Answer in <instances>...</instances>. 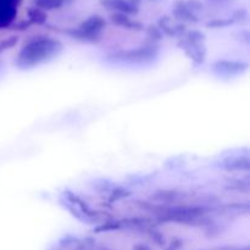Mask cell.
<instances>
[{
    "instance_id": "obj_13",
    "label": "cell",
    "mask_w": 250,
    "mask_h": 250,
    "mask_svg": "<svg viewBox=\"0 0 250 250\" xmlns=\"http://www.w3.org/2000/svg\"><path fill=\"white\" fill-rule=\"evenodd\" d=\"M126 1H128L129 4L133 5V6H137V7H138V6H139V4H141L142 0H126Z\"/></svg>"
},
{
    "instance_id": "obj_16",
    "label": "cell",
    "mask_w": 250,
    "mask_h": 250,
    "mask_svg": "<svg viewBox=\"0 0 250 250\" xmlns=\"http://www.w3.org/2000/svg\"><path fill=\"white\" fill-rule=\"evenodd\" d=\"M151 1H154V0H151Z\"/></svg>"
},
{
    "instance_id": "obj_6",
    "label": "cell",
    "mask_w": 250,
    "mask_h": 250,
    "mask_svg": "<svg viewBox=\"0 0 250 250\" xmlns=\"http://www.w3.org/2000/svg\"><path fill=\"white\" fill-rule=\"evenodd\" d=\"M36 6L43 10H56L65 5V0H33Z\"/></svg>"
},
{
    "instance_id": "obj_2",
    "label": "cell",
    "mask_w": 250,
    "mask_h": 250,
    "mask_svg": "<svg viewBox=\"0 0 250 250\" xmlns=\"http://www.w3.org/2000/svg\"><path fill=\"white\" fill-rule=\"evenodd\" d=\"M105 27V20L103 17L94 15L90 16L89 19L85 20L80 28L68 31L75 37L81 39H95L100 34L102 29Z\"/></svg>"
},
{
    "instance_id": "obj_9",
    "label": "cell",
    "mask_w": 250,
    "mask_h": 250,
    "mask_svg": "<svg viewBox=\"0 0 250 250\" xmlns=\"http://www.w3.org/2000/svg\"><path fill=\"white\" fill-rule=\"evenodd\" d=\"M186 4H187L188 7H189L193 12H195V14L199 12L200 10H203V4L200 0H186Z\"/></svg>"
},
{
    "instance_id": "obj_5",
    "label": "cell",
    "mask_w": 250,
    "mask_h": 250,
    "mask_svg": "<svg viewBox=\"0 0 250 250\" xmlns=\"http://www.w3.org/2000/svg\"><path fill=\"white\" fill-rule=\"evenodd\" d=\"M111 21L114 22L115 24L121 27H126V28H131V29H142V23L136 21H132L131 19L128 17V15L125 14H112L111 15Z\"/></svg>"
},
{
    "instance_id": "obj_15",
    "label": "cell",
    "mask_w": 250,
    "mask_h": 250,
    "mask_svg": "<svg viewBox=\"0 0 250 250\" xmlns=\"http://www.w3.org/2000/svg\"><path fill=\"white\" fill-rule=\"evenodd\" d=\"M71 1H73V0H65V4H68V2H71Z\"/></svg>"
},
{
    "instance_id": "obj_11",
    "label": "cell",
    "mask_w": 250,
    "mask_h": 250,
    "mask_svg": "<svg viewBox=\"0 0 250 250\" xmlns=\"http://www.w3.org/2000/svg\"><path fill=\"white\" fill-rule=\"evenodd\" d=\"M16 41H17L16 37H10V38L5 39V41L0 42V53H1V51H4L5 49H9L10 46L14 45V44L16 43Z\"/></svg>"
},
{
    "instance_id": "obj_1",
    "label": "cell",
    "mask_w": 250,
    "mask_h": 250,
    "mask_svg": "<svg viewBox=\"0 0 250 250\" xmlns=\"http://www.w3.org/2000/svg\"><path fill=\"white\" fill-rule=\"evenodd\" d=\"M61 49V44L51 38H38L22 49L19 56V65L31 66L45 60L48 56Z\"/></svg>"
},
{
    "instance_id": "obj_14",
    "label": "cell",
    "mask_w": 250,
    "mask_h": 250,
    "mask_svg": "<svg viewBox=\"0 0 250 250\" xmlns=\"http://www.w3.org/2000/svg\"><path fill=\"white\" fill-rule=\"evenodd\" d=\"M134 250H150V249L146 246H137L136 248H134Z\"/></svg>"
},
{
    "instance_id": "obj_12",
    "label": "cell",
    "mask_w": 250,
    "mask_h": 250,
    "mask_svg": "<svg viewBox=\"0 0 250 250\" xmlns=\"http://www.w3.org/2000/svg\"><path fill=\"white\" fill-rule=\"evenodd\" d=\"M210 2H215V4H232L236 0H208Z\"/></svg>"
},
{
    "instance_id": "obj_8",
    "label": "cell",
    "mask_w": 250,
    "mask_h": 250,
    "mask_svg": "<svg viewBox=\"0 0 250 250\" xmlns=\"http://www.w3.org/2000/svg\"><path fill=\"white\" fill-rule=\"evenodd\" d=\"M234 22H246L248 21V14L244 9H238L233 12V17H232Z\"/></svg>"
},
{
    "instance_id": "obj_7",
    "label": "cell",
    "mask_w": 250,
    "mask_h": 250,
    "mask_svg": "<svg viewBox=\"0 0 250 250\" xmlns=\"http://www.w3.org/2000/svg\"><path fill=\"white\" fill-rule=\"evenodd\" d=\"M28 17H29V20H31V22H33V23H37V24L44 23V22H45V20H46V15L39 9H31V10H29Z\"/></svg>"
},
{
    "instance_id": "obj_3",
    "label": "cell",
    "mask_w": 250,
    "mask_h": 250,
    "mask_svg": "<svg viewBox=\"0 0 250 250\" xmlns=\"http://www.w3.org/2000/svg\"><path fill=\"white\" fill-rule=\"evenodd\" d=\"M100 4L109 10H114L119 14L131 15L138 12V7L133 6L126 0H100Z\"/></svg>"
},
{
    "instance_id": "obj_10",
    "label": "cell",
    "mask_w": 250,
    "mask_h": 250,
    "mask_svg": "<svg viewBox=\"0 0 250 250\" xmlns=\"http://www.w3.org/2000/svg\"><path fill=\"white\" fill-rule=\"evenodd\" d=\"M233 20L229 19V20H214V21L209 22L208 27H225V26H229V24L233 23Z\"/></svg>"
},
{
    "instance_id": "obj_4",
    "label": "cell",
    "mask_w": 250,
    "mask_h": 250,
    "mask_svg": "<svg viewBox=\"0 0 250 250\" xmlns=\"http://www.w3.org/2000/svg\"><path fill=\"white\" fill-rule=\"evenodd\" d=\"M173 15L177 20L181 21H189V22H198V16L195 12L188 7L186 4V0H177L173 5Z\"/></svg>"
}]
</instances>
